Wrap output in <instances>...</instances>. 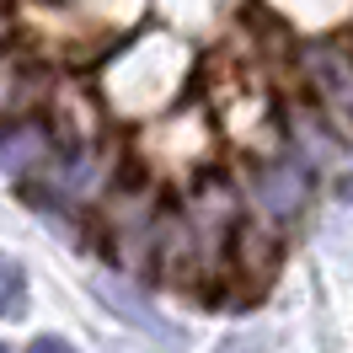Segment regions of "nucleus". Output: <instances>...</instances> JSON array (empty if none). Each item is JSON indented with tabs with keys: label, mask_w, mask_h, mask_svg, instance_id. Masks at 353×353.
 <instances>
[{
	"label": "nucleus",
	"mask_w": 353,
	"mask_h": 353,
	"mask_svg": "<svg viewBox=\"0 0 353 353\" xmlns=\"http://www.w3.org/2000/svg\"><path fill=\"white\" fill-rule=\"evenodd\" d=\"M310 81H316V91L353 123V54H343V48H316V54H310Z\"/></svg>",
	"instance_id": "obj_1"
},
{
	"label": "nucleus",
	"mask_w": 353,
	"mask_h": 353,
	"mask_svg": "<svg viewBox=\"0 0 353 353\" xmlns=\"http://www.w3.org/2000/svg\"><path fill=\"white\" fill-rule=\"evenodd\" d=\"M257 193L273 203V214H294V209L305 203V172H300L294 161H279V166H268V172H263Z\"/></svg>",
	"instance_id": "obj_2"
},
{
	"label": "nucleus",
	"mask_w": 353,
	"mask_h": 353,
	"mask_svg": "<svg viewBox=\"0 0 353 353\" xmlns=\"http://www.w3.org/2000/svg\"><path fill=\"white\" fill-rule=\"evenodd\" d=\"M97 294H102V300H108V305L118 310L123 321H134V327H145L150 337H166V343H176V337H182L176 327H166V321H155V316H150V305H145V300H139L134 289H118L112 279H102V284H97Z\"/></svg>",
	"instance_id": "obj_3"
},
{
	"label": "nucleus",
	"mask_w": 353,
	"mask_h": 353,
	"mask_svg": "<svg viewBox=\"0 0 353 353\" xmlns=\"http://www.w3.org/2000/svg\"><path fill=\"white\" fill-rule=\"evenodd\" d=\"M6 316H22V300H27V279H22V268L17 263H6Z\"/></svg>",
	"instance_id": "obj_4"
},
{
	"label": "nucleus",
	"mask_w": 353,
	"mask_h": 353,
	"mask_svg": "<svg viewBox=\"0 0 353 353\" xmlns=\"http://www.w3.org/2000/svg\"><path fill=\"white\" fill-rule=\"evenodd\" d=\"M27 353H75V348H70L65 337H38V343H32Z\"/></svg>",
	"instance_id": "obj_5"
}]
</instances>
